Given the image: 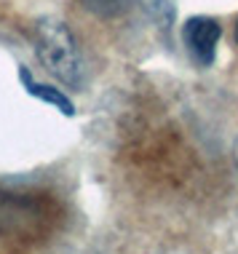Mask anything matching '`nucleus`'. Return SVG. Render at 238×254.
I'll list each match as a JSON object with an SVG mask.
<instances>
[{
    "label": "nucleus",
    "mask_w": 238,
    "mask_h": 254,
    "mask_svg": "<svg viewBox=\"0 0 238 254\" xmlns=\"http://www.w3.org/2000/svg\"><path fill=\"white\" fill-rule=\"evenodd\" d=\"M35 51L43 67L67 88H78L83 83V59L70 27L59 19H40L35 24Z\"/></svg>",
    "instance_id": "1"
},
{
    "label": "nucleus",
    "mask_w": 238,
    "mask_h": 254,
    "mask_svg": "<svg viewBox=\"0 0 238 254\" xmlns=\"http://www.w3.org/2000/svg\"><path fill=\"white\" fill-rule=\"evenodd\" d=\"M187 54L198 67H212L217 59V43L222 38V27L212 16H190L182 30Z\"/></svg>",
    "instance_id": "2"
},
{
    "label": "nucleus",
    "mask_w": 238,
    "mask_h": 254,
    "mask_svg": "<svg viewBox=\"0 0 238 254\" xmlns=\"http://www.w3.org/2000/svg\"><path fill=\"white\" fill-rule=\"evenodd\" d=\"M19 78H22L24 91L30 94V97L46 102V105H54L59 113H64L67 118H72V115H75V105L70 102V97H67V94H62V88H54V86H46V83L32 80V75H30V70H27V67H19Z\"/></svg>",
    "instance_id": "3"
},
{
    "label": "nucleus",
    "mask_w": 238,
    "mask_h": 254,
    "mask_svg": "<svg viewBox=\"0 0 238 254\" xmlns=\"http://www.w3.org/2000/svg\"><path fill=\"white\" fill-rule=\"evenodd\" d=\"M83 5L102 19H110V16H118L126 8V0H83Z\"/></svg>",
    "instance_id": "4"
},
{
    "label": "nucleus",
    "mask_w": 238,
    "mask_h": 254,
    "mask_svg": "<svg viewBox=\"0 0 238 254\" xmlns=\"http://www.w3.org/2000/svg\"><path fill=\"white\" fill-rule=\"evenodd\" d=\"M236 43H238V24H236Z\"/></svg>",
    "instance_id": "5"
},
{
    "label": "nucleus",
    "mask_w": 238,
    "mask_h": 254,
    "mask_svg": "<svg viewBox=\"0 0 238 254\" xmlns=\"http://www.w3.org/2000/svg\"><path fill=\"white\" fill-rule=\"evenodd\" d=\"M236 161H238V147H236Z\"/></svg>",
    "instance_id": "6"
}]
</instances>
